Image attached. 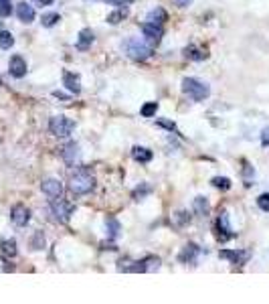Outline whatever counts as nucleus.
I'll use <instances>...</instances> for the list:
<instances>
[{
  "label": "nucleus",
  "mask_w": 269,
  "mask_h": 304,
  "mask_svg": "<svg viewBox=\"0 0 269 304\" xmlns=\"http://www.w3.org/2000/svg\"><path fill=\"white\" fill-rule=\"evenodd\" d=\"M122 49L126 51V55L134 61H146L148 57H152V47L146 45L144 41L136 39V37H132V39H126L122 43Z\"/></svg>",
  "instance_id": "nucleus-1"
},
{
  "label": "nucleus",
  "mask_w": 269,
  "mask_h": 304,
  "mask_svg": "<svg viewBox=\"0 0 269 304\" xmlns=\"http://www.w3.org/2000/svg\"><path fill=\"white\" fill-rule=\"evenodd\" d=\"M93 187H95V179L89 175L85 168H79L71 177V183H69V189L73 195H87L93 191Z\"/></svg>",
  "instance_id": "nucleus-2"
},
{
  "label": "nucleus",
  "mask_w": 269,
  "mask_h": 304,
  "mask_svg": "<svg viewBox=\"0 0 269 304\" xmlns=\"http://www.w3.org/2000/svg\"><path fill=\"white\" fill-rule=\"evenodd\" d=\"M182 92L188 98H192L194 101H203V100H207L211 96V88H209V85L203 83V81H198V79H194V77L182 79Z\"/></svg>",
  "instance_id": "nucleus-3"
},
{
  "label": "nucleus",
  "mask_w": 269,
  "mask_h": 304,
  "mask_svg": "<svg viewBox=\"0 0 269 304\" xmlns=\"http://www.w3.org/2000/svg\"><path fill=\"white\" fill-rule=\"evenodd\" d=\"M49 130H51V134H55L59 138H65L75 130V122L71 118H67V116H53L51 122H49Z\"/></svg>",
  "instance_id": "nucleus-4"
},
{
  "label": "nucleus",
  "mask_w": 269,
  "mask_h": 304,
  "mask_svg": "<svg viewBox=\"0 0 269 304\" xmlns=\"http://www.w3.org/2000/svg\"><path fill=\"white\" fill-rule=\"evenodd\" d=\"M73 209H75V207H73L71 203L61 201V197L53 201V215H55V219L61 221V223H67V221H69V217H71Z\"/></svg>",
  "instance_id": "nucleus-5"
},
{
  "label": "nucleus",
  "mask_w": 269,
  "mask_h": 304,
  "mask_svg": "<svg viewBox=\"0 0 269 304\" xmlns=\"http://www.w3.org/2000/svg\"><path fill=\"white\" fill-rule=\"evenodd\" d=\"M41 189H43V193L47 195L51 201L59 199L61 195H63V183H61L59 179H45V181L41 183Z\"/></svg>",
  "instance_id": "nucleus-6"
},
{
  "label": "nucleus",
  "mask_w": 269,
  "mask_h": 304,
  "mask_svg": "<svg viewBox=\"0 0 269 304\" xmlns=\"http://www.w3.org/2000/svg\"><path fill=\"white\" fill-rule=\"evenodd\" d=\"M221 257L229 259V262L235 264V266H243V264H247L249 252H243V250H221Z\"/></svg>",
  "instance_id": "nucleus-7"
},
{
  "label": "nucleus",
  "mask_w": 269,
  "mask_h": 304,
  "mask_svg": "<svg viewBox=\"0 0 269 304\" xmlns=\"http://www.w3.org/2000/svg\"><path fill=\"white\" fill-rule=\"evenodd\" d=\"M8 73L12 77H16V79L25 77L27 75V61L22 59L20 55H12L10 61H8Z\"/></svg>",
  "instance_id": "nucleus-8"
},
{
  "label": "nucleus",
  "mask_w": 269,
  "mask_h": 304,
  "mask_svg": "<svg viewBox=\"0 0 269 304\" xmlns=\"http://www.w3.org/2000/svg\"><path fill=\"white\" fill-rule=\"evenodd\" d=\"M158 268H160V259L154 257V255H148V257L142 259V262H136V266L126 268V272H152V270H158Z\"/></svg>",
  "instance_id": "nucleus-9"
},
{
  "label": "nucleus",
  "mask_w": 269,
  "mask_h": 304,
  "mask_svg": "<svg viewBox=\"0 0 269 304\" xmlns=\"http://www.w3.org/2000/svg\"><path fill=\"white\" fill-rule=\"evenodd\" d=\"M10 219H12L14 225L25 227V225L31 221V211H29L25 205H14L12 211H10Z\"/></svg>",
  "instance_id": "nucleus-10"
},
{
  "label": "nucleus",
  "mask_w": 269,
  "mask_h": 304,
  "mask_svg": "<svg viewBox=\"0 0 269 304\" xmlns=\"http://www.w3.org/2000/svg\"><path fill=\"white\" fill-rule=\"evenodd\" d=\"M142 33H144V37L148 41H152V43H156V45H158V43L162 41L164 29L160 25H156V23H142Z\"/></svg>",
  "instance_id": "nucleus-11"
},
{
  "label": "nucleus",
  "mask_w": 269,
  "mask_h": 304,
  "mask_svg": "<svg viewBox=\"0 0 269 304\" xmlns=\"http://www.w3.org/2000/svg\"><path fill=\"white\" fill-rule=\"evenodd\" d=\"M217 229H219V240L221 242H227L231 237H235L231 225H229V215L227 213H221V217L217 219Z\"/></svg>",
  "instance_id": "nucleus-12"
},
{
  "label": "nucleus",
  "mask_w": 269,
  "mask_h": 304,
  "mask_svg": "<svg viewBox=\"0 0 269 304\" xmlns=\"http://www.w3.org/2000/svg\"><path fill=\"white\" fill-rule=\"evenodd\" d=\"M198 253H200V248L196 244H186L182 248V252L178 253V262H180V264H194Z\"/></svg>",
  "instance_id": "nucleus-13"
},
{
  "label": "nucleus",
  "mask_w": 269,
  "mask_h": 304,
  "mask_svg": "<svg viewBox=\"0 0 269 304\" xmlns=\"http://www.w3.org/2000/svg\"><path fill=\"white\" fill-rule=\"evenodd\" d=\"M63 85L67 90H69L71 94H79L81 92V79H79V75H75V73H71V71H65L63 73Z\"/></svg>",
  "instance_id": "nucleus-14"
},
{
  "label": "nucleus",
  "mask_w": 269,
  "mask_h": 304,
  "mask_svg": "<svg viewBox=\"0 0 269 304\" xmlns=\"http://www.w3.org/2000/svg\"><path fill=\"white\" fill-rule=\"evenodd\" d=\"M16 16H18V20H22V23L29 25V23H33V20H35V8L31 4H27V2H18Z\"/></svg>",
  "instance_id": "nucleus-15"
},
{
  "label": "nucleus",
  "mask_w": 269,
  "mask_h": 304,
  "mask_svg": "<svg viewBox=\"0 0 269 304\" xmlns=\"http://www.w3.org/2000/svg\"><path fill=\"white\" fill-rule=\"evenodd\" d=\"M93 39H95V37H93V31H91V29H83V31L79 33V37H77V45H75V47H77L79 51H87L89 47H91Z\"/></svg>",
  "instance_id": "nucleus-16"
},
{
  "label": "nucleus",
  "mask_w": 269,
  "mask_h": 304,
  "mask_svg": "<svg viewBox=\"0 0 269 304\" xmlns=\"http://www.w3.org/2000/svg\"><path fill=\"white\" fill-rule=\"evenodd\" d=\"M132 156H134V160H138V162H142V164H146V162H150V160L154 158L152 150L146 148V146H134V148H132Z\"/></svg>",
  "instance_id": "nucleus-17"
},
{
  "label": "nucleus",
  "mask_w": 269,
  "mask_h": 304,
  "mask_svg": "<svg viewBox=\"0 0 269 304\" xmlns=\"http://www.w3.org/2000/svg\"><path fill=\"white\" fill-rule=\"evenodd\" d=\"M63 160L67 162V164H73L75 160H77V156H79V146L75 144V142H69L65 148H63Z\"/></svg>",
  "instance_id": "nucleus-18"
},
{
  "label": "nucleus",
  "mask_w": 269,
  "mask_h": 304,
  "mask_svg": "<svg viewBox=\"0 0 269 304\" xmlns=\"http://www.w3.org/2000/svg\"><path fill=\"white\" fill-rule=\"evenodd\" d=\"M105 229H107V237H109V240H118L120 231H122V225H120L118 219H114V217H107V219H105Z\"/></svg>",
  "instance_id": "nucleus-19"
},
{
  "label": "nucleus",
  "mask_w": 269,
  "mask_h": 304,
  "mask_svg": "<svg viewBox=\"0 0 269 304\" xmlns=\"http://www.w3.org/2000/svg\"><path fill=\"white\" fill-rule=\"evenodd\" d=\"M148 23H156V25H162V23H166V20H168V14H166V10L164 8H154V10H150L148 12Z\"/></svg>",
  "instance_id": "nucleus-20"
},
{
  "label": "nucleus",
  "mask_w": 269,
  "mask_h": 304,
  "mask_svg": "<svg viewBox=\"0 0 269 304\" xmlns=\"http://www.w3.org/2000/svg\"><path fill=\"white\" fill-rule=\"evenodd\" d=\"M192 205H194L196 215H200V217L209 215V211H211V203H209V199H207V197H196Z\"/></svg>",
  "instance_id": "nucleus-21"
},
{
  "label": "nucleus",
  "mask_w": 269,
  "mask_h": 304,
  "mask_svg": "<svg viewBox=\"0 0 269 304\" xmlns=\"http://www.w3.org/2000/svg\"><path fill=\"white\" fill-rule=\"evenodd\" d=\"M0 250L6 257H14L16 255V242L14 240H0Z\"/></svg>",
  "instance_id": "nucleus-22"
},
{
  "label": "nucleus",
  "mask_w": 269,
  "mask_h": 304,
  "mask_svg": "<svg viewBox=\"0 0 269 304\" xmlns=\"http://www.w3.org/2000/svg\"><path fill=\"white\" fill-rule=\"evenodd\" d=\"M184 55H186L188 59H192V61H203V59H207V53L200 51L196 45H188V47L184 49Z\"/></svg>",
  "instance_id": "nucleus-23"
},
{
  "label": "nucleus",
  "mask_w": 269,
  "mask_h": 304,
  "mask_svg": "<svg viewBox=\"0 0 269 304\" xmlns=\"http://www.w3.org/2000/svg\"><path fill=\"white\" fill-rule=\"evenodd\" d=\"M12 45H14V37H12V33H8V31H0V49L8 51Z\"/></svg>",
  "instance_id": "nucleus-24"
},
{
  "label": "nucleus",
  "mask_w": 269,
  "mask_h": 304,
  "mask_svg": "<svg viewBox=\"0 0 269 304\" xmlns=\"http://www.w3.org/2000/svg\"><path fill=\"white\" fill-rule=\"evenodd\" d=\"M126 16H128V10L126 8H118V10H114L111 14H107V23L109 25H118V23H122Z\"/></svg>",
  "instance_id": "nucleus-25"
},
{
  "label": "nucleus",
  "mask_w": 269,
  "mask_h": 304,
  "mask_svg": "<svg viewBox=\"0 0 269 304\" xmlns=\"http://www.w3.org/2000/svg\"><path fill=\"white\" fill-rule=\"evenodd\" d=\"M61 20V16H59V12H49V14H43V18H41V23H43V27H47V29H51V27H55L57 23Z\"/></svg>",
  "instance_id": "nucleus-26"
},
{
  "label": "nucleus",
  "mask_w": 269,
  "mask_h": 304,
  "mask_svg": "<svg viewBox=\"0 0 269 304\" xmlns=\"http://www.w3.org/2000/svg\"><path fill=\"white\" fill-rule=\"evenodd\" d=\"M211 185L217 187V189H221V191H229L231 189V179H227V177H215L211 181Z\"/></svg>",
  "instance_id": "nucleus-27"
},
{
  "label": "nucleus",
  "mask_w": 269,
  "mask_h": 304,
  "mask_svg": "<svg viewBox=\"0 0 269 304\" xmlns=\"http://www.w3.org/2000/svg\"><path fill=\"white\" fill-rule=\"evenodd\" d=\"M156 112H158V103L156 101H148V103L142 105V116L144 118H152Z\"/></svg>",
  "instance_id": "nucleus-28"
},
{
  "label": "nucleus",
  "mask_w": 269,
  "mask_h": 304,
  "mask_svg": "<svg viewBox=\"0 0 269 304\" xmlns=\"http://www.w3.org/2000/svg\"><path fill=\"white\" fill-rule=\"evenodd\" d=\"M31 248H33V250H43V248H45V235H43V231H37V233L33 235Z\"/></svg>",
  "instance_id": "nucleus-29"
},
{
  "label": "nucleus",
  "mask_w": 269,
  "mask_h": 304,
  "mask_svg": "<svg viewBox=\"0 0 269 304\" xmlns=\"http://www.w3.org/2000/svg\"><path fill=\"white\" fill-rule=\"evenodd\" d=\"M10 12H12L10 0H0V16L6 18V16H10Z\"/></svg>",
  "instance_id": "nucleus-30"
},
{
  "label": "nucleus",
  "mask_w": 269,
  "mask_h": 304,
  "mask_svg": "<svg viewBox=\"0 0 269 304\" xmlns=\"http://www.w3.org/2000/svg\"><path fill=\"white\" fill-rule=\"evenodd\" d=\"M257 205H259V209H261V211L269 213V193L259 195V197H257Z\"/></svg>",
  "instance_id": "nucleus-31"
},
{
  "label": "nucleus",
  "mask_w": 269,
  "mask_h": 304,
  "mask_svg": "<svg viewBox=\"0 0 269 304\" xmlns=\"http://www.w3.org/2000/svg\"><path fill=\"white\" fill-rule=\"evenodd\" d=\"M148 193H150V187H144L142 191H140V189H136V191H134V199L140 201V199L144 197V195H148Z\"/></svg>",
  "instance_id": "nucleus-32"
},
{
  "label": "nucleus",
  "mask_w": 269,
  "mask_h": 304,
  "mask_svg": "<svg viewBox=\"0 0 269 304\" xmlns=\"http://www.w3.org/2000/svg\"><path fill=\"white\" fill-rule=\"evenodd\" d=\"M12 270H14V266H10L6 259L0 257V272H12Z\"/></svg>",
  "instance_id": "nucleus-33"
},
{
  "label": "nucleus",
  "mask_w": 269,
  "mask_h": 304,
  "mask_svg": "<svg viewBox=\"0 0 269 304\" xmlns=\"http://www.w3.org/2000/svg\"><path fill=\"white\" fill-rule=\"evenodd\" d=\"M158 126H164V128H168L170 132H178V130H176V126H174L172 122H168V120H158Z\"/></svg>",
  "instance_id": "nucleus-34"
},
{
  "label": "nucleus",
  "mask_w": 269,
  "mask_h": 304,
  "mask_svg": "<svg viewBox=\"0 0 269 304\" xmlns=\"http://www.w3.org/2000/svg\"><path fill=\"white\" fill-rule=\"evenodd\" d=\"M261 144L263 146H269V128H265L261 132Z\"/></svg>",
  "instance_id": "nucleus-35"
},
{
  "label": "nucleus",
  "mask_w": 269,
  "mask_h": 304,
  "mask_svg": "<svg viewBox=\"0 0 269 304\" xmlns=\"http://www.w3.org/2000/svg\"><path fill=\"white\" fill-rule=\"evenodd\" d=\"M105 2H107V4H116V6H122V4L126 6V4L132 2V0H105Z\"/></svg>",
  "instance_id": "nucleus-36"
},
{
  "label": "nucleus",
  "mask_w": 269,
  "mask_h": 304,
  "mask_svg": "<svg viewBox=\"0 0 269 304\" xmlns=\"http://www.w3.org/2000/svg\"><path fill=\"white\" fill-rule=\"evenodd\" d=\"M33 2H35L37 6H51L55 0H33Z\"/></svg>",
  "instance_id": "nucleus-37"
},
{
  "label": "nucleus",
  "mask_w": 269,
  "mask_h": 304,
  "mask_svg": "<svg viewBox=\"0 0 269 304\" xmlns=\"http://www.w3.org/2000/svg\"><path fill=\"white\" fill-rule=\"evenodd\" d=\"M176 215H178V223H180V225H182V223H186V221L190 219V217H186V213H184V211H180V213H176Z\"/></svg>",
  "instance_id": "nucleus-38"
},
{
  "label": "nucleus",
  "mask_w": 269,
  "mask_h": 304,
  "mask_svg": "<svg viewBox=\"0 0 269 304\" xmlns=\"http://www.w3.org/2000/svg\"><path fill=\"white\" fill-rule=\"evenodd\" d=\"M174 2H176L178 6H188V4L192 2V0H174Z\"/></svg>",
  "instance_id": "nucleus-39"
},
{
  "label": "nucleus",
  "mask_w": 269,
  "mask_h": 304,
  "mask_svg": "<svg viewBox=\"0 0 269 304\" xmlns=\"http://www.w3.org/2000/svg\"><path fill=\"white\" fill-rule=\"evenodd\" d=\"M243 172H245V177H249V175H253V168H251L249 164H245V168H243Z\"/></svg>",
  "instance_id": "nucleus-40"
},
{
  "label": "nucleus",
  "mask_w": 269,
  "mask_h": 304,
  "mask_svg": "<svg viewBox=\"0 0 269 304\" xmlns=\"http://www.w3.org/2000/svg\"><path fill=\"white\" fill-rule=\"evenodd\" d=\"M53 96H55L57 100H67V96H65V94H61V92H53Z\"/></svg>",
  "instance_id": "nucleus-41"
},
{
  "label": "nucleus",
  "mask_w": 269,
  "mask_h": 304,
  "mask_svg": "<svg viewBox=\"0 0 269 304\" xmlns=\"http://www.w3.org/2000/svg\"><path fill=\"white\" fill-rule=\"evenodd\" d=\"M0 29H2V25H0Z\"/></svg>",
  "instance_id": "nucleus-42"
}]
</instances>
